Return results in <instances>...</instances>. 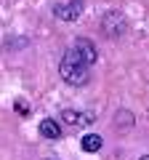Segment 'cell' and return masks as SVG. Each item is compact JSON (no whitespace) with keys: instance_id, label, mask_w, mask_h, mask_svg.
I'll use <instances>...</instances> for the list:
<instances>
[{"instance_id":"1","label":"cell","mask_w":149,"mask_h":160,"mask_svg":"<svg viewBox=\"0 0 149 160\" xmlns=\"http://www.w3.org/2000/svg\"><path fill=\"white\" fill-rule=\"evenodd\" d=\"M59 78L72 88H83L88 83V64L74 53V48L64 51L61 62H59Z\"/></svg>"},{"instance_id":"2","label":"cell","mask_w":149,"mask_h":160,"mask_svg":"<svg viewBox=\"0 0 149 160\" xmlns=\"http://www.w3.org/2000/svg\"><path fill=\"white\" fill-rule=\"evenodd\" d=\"M101 29H104V35L112 38V40L123 38V35L128 32L125 13H123V11H107V13H104V19H101Z\"/></svg>"},{"instance_id":"3","label":"cell","mask_w":149,"mask_h":160,"mask_svg":"<svg viewBox=\"0 0 149 160\" xmlns=\"http://www.w3.org/2000/svg\"><path fill=\"white\" fill-rule=\"evenodd\" d=\"M83 8H85V0H67V3H53L51 13L59 22H77Z\"/></svg>"},{"instance_id":"4","label":"cell","mask_w":149,"mask_h":160,"mask_svg":"<svg viewBox=\"0 0 149 160\" xmlns=\"http://www.w3.org/2000/svg\"><path fill=\"white\" fill-rule=\"evenodd\" d=\"M72 48H74V53L83 59V62L88 64V67H93V64L99 62V51H96V46H93V40H88V38H77L72 43Z\"/></svg>"},{"instance_id":"5","label":"cell","mask_w":149,"mask_h":160,"mask_svg":"<svg viewBox=\"0 0 149 160\" xmlns=\"http://www.w3.org/2000/svg\"><path fill=\"white\" fill-rule=\"evenodd\" d=\"M61 120L67 126H93L96 115L93 112H80V109H61Z\"/></svg>"},{"instance_id":"6","label":"cell","mask_w":149,"mask_h":160,"mask_svg":"<svg viewBox=\"0 0 149 160\" xmlns=\"http://www.w3.org/2000/svg\"><path fill=\"white\" fill-rule=\"evenodd\" d=\"M133 126H136V118H133V112H131V109H125V107H123V109H117V112H115V128H117L120 133L131 131Z\"/></svg>"},{"instance_id":"7","label":"cell","mask_w":149,"mask_h":160,"mask_svg":"<svg viewBox=\"0 0 149 160\" xmlns=\"http://www.w3.org/2000/svg\"><path fill=\"white\" fill-rule=\"evenodd\" d=\"M40 136L48 139V142H56V139H61V126H59L56 120L46 118V120L40 123Z\"/></svg>"},{"instance_id":"8","label":"cell","mask_w":149,"mask_h":160,"mask_svg":"<svg viewBox=\"0 0 149 160\" xmlns=\"http://www.w3.org/2000/svg\"><path fill=\"white\" fill-rule=\"evenodd\" d=\"M101 147H104V139L99 136V133H85V136L80 139V149H83V152H88V155L99 152Z\"/></svg>"},{"instance_id":"9","label":"cell","mask_w":149,"mask_h":160,"mask_svg":"<svg viewBox=\"0 0 149 160\" xmlns=\"http://www.w3.org/2000/svg\"><path fill=\"white\" fill-rule=\"evenodd\" d=\"M13 109H16L19 115H29V112H32V107H29L24 99H16V102H13Z\"/></svg>"},{"instance_id":"10","label":"cell","mask_w":149,"mask_h":160,"mask_svg":"<svg viewBox=\"0 0 149 160\" xmlns=\"http://www.w3.org/2000/svg\"><path fill=\"white\" fill-rule=\"evenodd\" d=\"M138 160H149V155H141V158H138Z\"/></svg>"},{"instance_id":"11","label":"cell","mask_w":149,"mask_h":160,"mask_svg":"<svg viewBox=\"0 0 149 160\" xmlns=\"http://www.w3.org/2000/svg\"><path fill=\"white\" fill-rule=\"evenodd\" d=\"M46 160H51V158H46Z\"/></svg>"}]
</instances>
